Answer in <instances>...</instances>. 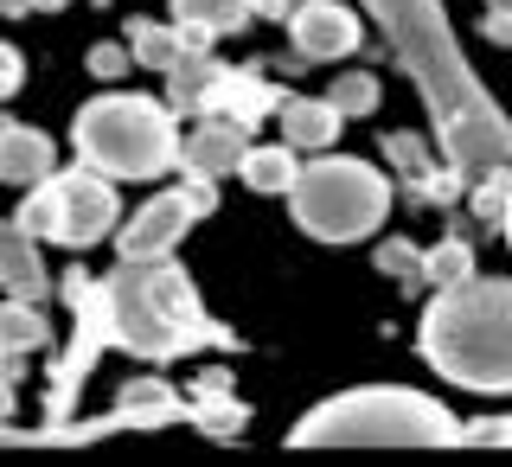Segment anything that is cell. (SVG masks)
Here are the masks:
<instances>
[{
    "label": "cell",
    "mask_w": 512,
    "mask_h": 467,
    "mask_svg": "<svg viewBox=\"0 0 512 467\" xmlns=\"http://www.w3.org/2000/svg\"><path fill=\"white\" fill-rule=\"evenodd\" d=\"M384 154L397 160V173H404V180H410L416 192H455V180H461V173L436 180V160H429V154H423V141L404 135V128H397V135H384Z\"/></svg>",
    "instance_id": "17"
},
{
    "label": "cell",
    "mask_w": 512,
    "mask_h": 467,
    "mask_svg": "<svg viewBox=\"0 0 512 467\" xmlns=\"http://www.w3.org/2000/svg\"><path fill=\"white\" fill-rule=\"evenodd\" d=\"M64 295L77 308V333H71V346L58 359V378H52V423H71V397L90 378L103 346H122L135 359H154V365L186 359L199 346H231V333L205 314L199 288L186 282V269L167 263V256H122L103 282L71 276Z\"/></svg>",
    "instance_id": "1"
},
{
    "label": "cell",
    "mask_w": 512,
    "mask_h": 467,
    "mask_svg": "<svg viewBox=\"0 0 512 467\" xmlns=\"http://www.w3.org/2000/svg\"><path fill=\"white\" fill-rule=\"evenodd\" d=\"M480 32H487L493 45H512V7H487V20H480Z\"/></svg>",
    "instance_id": "26"
},
{
    "label": "cell",
    "mask_w": 512,
    "mask_h": 467,
    "mask_svg": "<svg viewBox=\"0 0 512 467\" xmlns=\"http://www.w3.org/2000/svg\"><path fill=\"white\" fill-rule=\"evenodd\" d=\"M500 231H506V244H512V186H506V218H500Z\"/></svg>",
    "instance_id": "29"
},
{
    "label": "cell",
    "mask_w": 512,
    "mask_h": 467,
    "mask_svg": "<svg viewBox=\"0 0 512 467\" xmlns=\"http://www.w3.org/2000/svg\"><path fill=\"white\" fill-rule=\"evenodd\" d=\"M288 212L314 244H359L391 212V180L352 154H327L314 167H301L295 192H288Z\"/></svg>",
    "instance_id": "6"
},
{
    "label": "cell",
    "mask_w": 512,
    "mask_h": 467,
    "mask_svg": "<svg viewBox=\"0 0 512 467\" xmlns=\"http://www.w3.org/2000/svg\"><path fill=\"white\" fill-rule=\"evenodd\" d=\"M365 7L378 13L410 84L423 90V109L436 122L448 167L474 186H512V122L474 77V64L461 58V39L448 26L442 0H365Z\"/></svg>",
    "instance_id": "2"
},
{
    "label": "cell",
    "mask_w": 512,
    "mask_h": 467,
    "mask_svg": "<svg viewBox=\"0 0 512 467\" xmlns=\"http://www.w3.org/2000/svg\"><path fill=\"white\" fill-rule=\"evenodd\" d=\"M52 135L45 128H32V122H7L0 128V180L7 186H39V180H52Z\"/></svg>",
    "instance_id": "12"
},
{
    "label": "cell",
    "mask_w": 512,
    "mask_h": 467,
    "mask_svg": "<svg viewBox=\"0 0 512 467\" xmlns=\"http://www.w3.org/2000/svg\"><path fill=\"white\" fill-rule=\"evenodd\" d=\"M487 7H512V0H487Z\"/></svg>",
    "instance_id": "30"
},
{
    "label": "cell",
    "mask_w": 512,
    "mask_h": 467,
    "mask_svg": "<svg viewBox=\"0 0 512 467\" xmlns=\"http://www.w3.org/2000/svg\"><path fill=\"white\" fill-rule=\"evenodd\" d=\"M205 109H212V116H237V122H263V109H282V103H276V90L256 84V77L218 71V84L205 90Z\"/></svg>",
    "instance_id": "14"
},
{
    "label": "cell",
    "mask_w": 512,
    "mask_h": 467,
    "mask_svg": "<svg viewBox=\"0 0 512 467\" xmlns=\"http://www.w3.org/2000/svg\"><path fill=\"white\" fill-rule=\"evenodd\" d=\"M461 423L436 397L404 384H365L314 404L288 429V448H455Z\"/></svg>",
    "instance_id": "4"
},
{
    "label": "cell",
    "mask_w": 512,
    "mask_h": 467,
    "mask_svg": "<svg viewBox=\"0 0 512 467\" xmlns=\"http://www.w3.org/2000/svg\"><path fill=\"white\" fill-rule=\"evenodd\" d=\"M64 0H7V13H58Z\"/></svg>",
    "instance_id": "28"
},
{
    "label": "cell",
    "mask_w": 512,
    "mask_h": 467,
    "mask_svg": "<svg viewBox=\"0 0 512 467\" xmlns=\"http://www.w3.org/2000/svg\"><path fill=\"white\" fill-rule=\"evenodd\" d=\"M173 7V20H186V26H205V32H237L250 20L263 0H167Z\"/></svg>",
    "instance_id": "18"
},
{
    "label": "cell",
    "mask_w": 512,
    "mask_h": 467,
    "mask_svg": "<svg viewBox=\"0 0 512 467\" xmlns=\"http://www.w3.org/2000/svg\"><path fill=\"white\" fill-rule=\"evenodd\" d=\"M288 26H295V52L327 64V58H346L352 45H359V20L340 7V0H301L295 13H288Z\"/></svg>",
    "instance_id": "10"
},
{
    "label": "cell",
    "mask_w": 512,
    "mask_h": 467,
    "mask_svg": "<svg viewBox=\"0 0 512 467\" xmlns=\"http://www.w3.org/2000/svg\"><path fill=\"white\" fill-rule=\"evenodd\" d=\"M212 180H192L180 186V192H160V199H148L135 218H122V231H116V244H122V256H167L180 237L192 231V218H205L212 212Z\"/></svg>",
    "instance_id": "8"
},
{
    "label": "cell",
    "mask_w": 512,
    "mask_h": 467,
    "mask_svg": "<svg viewBox=\"0 0 512 467\" xmlns=\"http://www.w3.org/2000/svg\"><path fill=\"white\" fill-rule=\"evenodd\" d=\"M71 141L90 167H103L109 180H160V173L180 167V128H173V109L154 103V96H96V103L77 109Z\"/></svg>",
    "instance_id": "5"
},
{
    "label": "cell",
    "mask_w": 512,
    "mask_h": 467,
    "mask_svg": "<svg viewBox=\"0 0 512 467\" xmlns=\"http://www.w3.org/2000/svg\"><path fill=\"white\" fill-rule=\"evenodd\" d=\"M423 276L436 282V288H448V282H468L474 276V250L461 244V237H448V244H436L423 256Z\"/></svg>",
    "instance_id": "20"
},
{
    "label": "cell",
    "mask_w": 512,
    "mask_h": 467,
    "mask_svg": "<svg viewBox=\"0 0 512 467\" xmlns=\"http://www.w3.org/2000/svg\"><path fill=\"white\" fill-rule=\"evenodd\" d=\"M416 346L461 391L512 397V282L468 276L429 295Z\"/></svg>",
    "instance_id": "3"
},
{
    "label": "cell",
    "mask_w": 512,
    "mask_h": 467,
    "mask_svg": "<svg viewBox=\"0 0 512 467\" xmlns=\"http://www.w3.org/2000/svg\"><path fill=\"white\" fill-rule=\"evenodd\" d=\"M327 96L340 103V116H372V109H378V77L372 71H346Z\"/></svg>",
    "instance_id": "21"
},
{
    "label": "cell",
    "mask_w": 512,
    "mask_h": 467,
    "mask_svg": "<svg viewBox=\"0 0 512 467\" xmlns=\"http://www.w3.org/2000/svg\"><path fill=\"white\" fill-rule=\"evenodd\" d=\"M0 340H7V359H26V352H39V346H45V314H39V301H13V295H7Z\"/></svg>",
    "instance_id": "19"
},
{
    "label": "cell",
    "mask_w": 512,
    "mask_h": 467,
    "mask_svg": "<svg viewBox=\"0 0 512 467\" xmlns=\"http://www.w3.org/2000/svg\"><path fill=\"white\" fill-rule=\"evenodd\" d=\"M295 154H301L295 141H282V148H250L244 186H256V192H295V180H301V160Z\"/></svg>",
    "instance_id": "16"
},
{
    "label": "cell",
    "mask_w": 512,
    "mask_h": 467,
    "mask_svg": "<svg viewBox=\"0 0 512 467\" xmlns=\"http://www.w3.org/2000/svg\"><path fill=\"white\" fill-rule=\"evenodd\" d=\"M461 442H468V448H512V423H500V416H487V423L461 429Z\"/></svg>",
    "instance_id": "25"
},
{
    "label": "cell",
    "mask_w": 512,
    "mask_h": 467,
    "mask_svg": "<svg viewBox=\"0 0 512 467\" xmlns=\"http://www.w3.org/2000/svg\"><path fill=\"white\" fill-rule=\"evenodd\" d=\"M205 39H218V32H205V26H154V20H135L128 26V52H135L141 71H173L180 58H192Z\"/></svg>",
    "instance_id": "11"
},
{
    "label": "cell",
    "mask_w": 512,
    "mask_h": 467,
    "mask_svg": "<svg viewBox=\"0 0 512 467\" xmlns=\"http://www.w3.org/2000/svg\"><path fill=\"white\" fill-rule=\"evenodd\" d=\"M423 256H429V250H410V244H384V250H378V269H384L391 282H429V276H423Z\"/></svg>",
    "instance_id": "23"
},
{
    "label": "cell",
    "mask_w": 512,
    "mask_h": 467,
    "mask_svg": "<svg viewBox=\"0 0 512 467\" xmlns=\"http://www.w3.org/2000/svg\"><path fill=\"white\" fill-rule=\"evenodd\" d=\"M192 423H199V429H212V436H237V429L250 423V410L218 404V397H192Z\"/></svg>",
    "instance_id": "22"
},
{
    "label": "cell",
    "mask_w": 512,
    "mask_h": 467,
    "mask_svg": "<svg viewBox=\"0 0 512 467\" xmlns=\"http://www.w3.org/2000/svg\"><path fill=\"white\" fill-rule=\"evenodd\" d=\"M0 64H7V71H0V84H7V96L26 84V58H20V45H7V52H0Z\"/></svg>",
    "instance_id": "27"
},
{
    "label": "cell",
    "mask_w": 512,
    "mask_h": 467,
    "mask_svg": "<svg viewBox=\"0 0 512 467\" xmlns=\"http://www.w3.org/2000/svg\"><path fill=\"white\" fill-rule=\"evenodd\" d=\"M13 224H26L32 237H52L64 250H90L109 231H122V199L109 186V173L84 160L77 173H52V180L32 186V199L20 205Z\"/></svg>",
    "instance_id": "7"
},
{
    "label": "cell",
    "mask_w": 512,
    "mask_h": 467,
    "mask_svg": "<svg viewBox=\"0 0 512 467\" xmlns=\"http://www.w3.org/2000/svg\"><path fill=\"white\" fill-rule=\"evenodd\" d=\"M340 103L333 96H288L282 103V141H295L301 154H327L340 141Z\"/></svg>",
    "instance_id": "13"
},
{
    "label": "cell",
    "mask_w": 512,
    "mask_h": 467,
    "mask_svg": "<svg viewBox=\"0 0 512 467\" xmlns=\"http://www.w3.org/2000/svg\"><path fill=\"white\" fill-rule=\"evenodd\" d=\"M7 295L45 308V263H39V237L26 224H7Z\"/></svg>",
    "instance_id": "15"
},
{
    "label": "cell",
    "mask_w": 512,
    "mask_h": 467,
    "mask_svg": "<svg viewBox=\"0 0 512 467\" xmlns=\"http://www.w3.org/2000/svg\"><path fill=\"white\" fill-rule=\"evenodd\" d=\"M84 64H90L96 77H103V84H116L128 64H135V52H128V45H90V58H84Z\"/></svg>",
    "instance_id": "24"
},
{
    "label": "cell",
    "mask_w": 512,
    "mask_h": 467,
    "mask_svg": "<svg viewBox=\"0 0 512 467\" xmlns=\"http://www.w3.org/2000/svg\"><path fill=\"white\" fill-rule=\"evenodd\" d=\"M244 160H250V122H237V116H212V122H199L186 135V148H180V167L186 173H199V180H218V173H244Z\"/></svg>",
    "instance_id": "9"
}]
</instances>
